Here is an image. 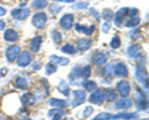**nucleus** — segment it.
<instances>
[{
    "label": "nucleus",
    "instance_id": "obj_43",
    "mask_svg": "<svg viewBox=\"0 0 149 120\" xmlns=\"http://www.w3.org/2000/svg\"><path fill=\"white\" fill-rule=\"evenodd\" d=\"M138 14H139V10L134 8V9H128L127 15H128L129 17H136V16H138Z\"/></svg>",
    "mask_w": 149,
    "mask_h": 120
},
{
    "label": "nucleus",
    "instance_id": "obj_24",
    "mask_svg": "<svg viewBox=\"0 0 149 120\" xmlns=\"http://www.w3.org/2000/svg\"><path fill=\"white\" fill-rule=\"evenodd\" d=\"M21 101H22V104H25V105H31L36 101V97L32 93H30V92H27L24 95H21Z\"/></svg>",
    "mask_w": 149,
    "mask_h": 120
},
{
    "label": "nucleus",
    "instance_id": "obj_16",
    "mask_svg": "<svg viewBox=\"0 0 149 120\" xmlns=\"http://www.w3.org/2000/svg\"><path fill=\"white\" fill-rule=\"evenodd\" d=\"M4 40L8 42H16L19 41V34L13 29H6L4 31Z\"/></svg>",
    "mask_w": 149,
    "mask_h": 120
},
{
    "label": "nucleus",
    "instance_id": "obj_48",
    "mask_svg": "<svg viewBox=\"0 0 149 120\" xmlns=\"http://www.w3.org/2000/svg\"><path fill=\"white\" fill-rule=\"evenodd\" d=\"M5 26H6L5 20H0V30L4 31V30H5Z\"/></svg>",
    "mask_w": 149,
    "mask_h": 120
},
{
    "label": "nucleus",
    "instance_id": "obj_35",
    "mask_svg": "<svg viewBox=\"0 0 149 120\" xmlns=\"http://www.w3.org/2000/svg\"><path fill=\"white\" fill-rule=\"evenodd\" d=\"M102 15H103V19L106 21H111L113 20V16H114V12L111 10V9H104L103 12H102Z\"/></svg>",
    "mask_w": 149,
    "mask_h": 120
},
{
    "label": "nucleus",
    "instance_id": "obj_44",
    "mask_svg": "<svg viewBox=\"0 0 149 120\" xmlns=\"http://www.w3.org/2000/svg\"><path fill=\"white\" fill-rule=\"evenodd\" d=\"M111 21H104L103 22V25H102V31L104 32V34H107V32H109L111 30Z\"/></svg>",
    "mask_w": 149,
    "mask_h": 120
},
{
    "label": "nucleus",
    "instance_id": "obj_9",
    "mask_svg": "<svg viewBox=\"0 0 149 120\" xmlns=\"http://www.w3.org/2000/svg\"><path fill=\"white\" fill-rule=\"evenodd\" d=\"M116 92L120 95V97H128L130 93V84L128 81H120L117 83L116 86Z\"/></svg>",
    "mask_w": 149,
    "mask_h": 120
},
{
    "label": "nucleus",
    "instance_id": "obj_31",
    "mask_svg": "<svg viewBox=\"0 0 149 120\" xmlns=\"http://www.w3.org/2000/svg\"><path fill=\"white\" fill-rule=\"evenodd\" d=\"M56 71H57V66H56L55 63H52L51 61L49 63H46V66H45V73L47 76L52 74V73H55Z\"/></svg>",
    "mask_w": 149,
    "mask_h": 120
},
{
    "label": "nucleus",
    "instance_id": "obj_47",
    "mask_svg": "<svg viewBox=\"0 0 149 120\" xmlns=\"http://www.w3.org/2000/svg\"><path fill=\"white\" fill-rule=\"evenodd\" d=\"M91 12H92V15H93V16H96V19H97V20L100 19V14H98V11H97L96 9H91Z\"/></svg>",
    "mask_w": 149,
    "mask_h": 120
},
{
    "label": "nucleus",
    "instance_id": "obj_19",
    "mask_svg": "<svg viewBox=\"0 0 149 120\" xmlns=\"http://www.w3.org/2000/svg\"><path fill=\"white\" fill-rule=\"evenodd\" d=\"M13 84L17 89H21V90L27 89V79L25 77H15L13 81Z\"/></svg>",
    "mask_w": 149,
    "mask_h": 120
},
{
    "label": "nucleus",
    "instance_id": "obj_28",
    "mask_svg": "<svg viewBox=\"0 0 149 120\" xmlns=\"http://www.w3.org/2000/svg\"><path fill=\"white\" fill-rule=\"evenodd\" d=\"M82 86H83V88H85L87 92H93V90L97 89V83L93 82V81H88V79L83 81Z\"/></svg>",
    "mask_w": 149,
    "mask_h": 120
},
{
    "label": "nucleus",
    "instance_id": "obj_27",
    "mask_svg": "<svg viewBox=\"0 0 149 120\" xmlns=\"http://www.w3.org/2000/svg\"><path fill=\"white\" fill-rule=\"evenodd\" d=\"M139 24H141V19H139V16H136V17H129V20L125 22L124 26L129 27V29H134V27H137Z\"/></svg>",
    "mask_w": 149,
    "mask_h": 120
},
{
    "label": "nucleus",
    "instance_id": "obj_2",
    "mask_svg": "<svg viewBox=\"0 0 149 120\" xmlns=\"http://www.w3.org/2000/svg\"><path fill=\"white\" fill-rule=\"evenodd\" d=\"M134 104L138 110L141 112H144V110H148V99H147V95H144V93L142 90H137L136 97H134Z\"/></svg>",
    "mask_w": 149,
    "mask_h": 120
},
{
    "label": "nucleus",
    "instance_id": "obj_11",
    "mask_svg": "<svg viewBox=\"0 0 149 120\" xmlns=\"http://www.w3.org/2000/svg\"><path fill=\"white\" fill-rule=\"evenodd\" d=\"M136 78H137L138 82H141L142 84L146 87V89L148 88V74H147L146 68L142 67V66H137V68H136Z\"/></svg>",
    "mask_w": 149,
    "mask_h": 120
},
{
    "label": "nucleus",
    "instance_id": "obj_45",
    "mask_svg": "<svg viewBox=\"0 0 149 120\" xmlns=\"http://www.w3.org/2000/svg\"><path fill=\"white\" fill-rule=\"evenodd\" d=\"M41 67H42V63H41L40 61H35L34 63H32V70L34 71H40Z\"/></svg>",
    "mask_w": 149,
    "mask_h": 120
},
{
    "label": "nucleus",
    "instance_id": "obj_20",
    "mask_svg": "<svg viewBox=\"0 0 149 120\" xmlns=\"http://www.w3.org/2000/svg\"><path fill=\"white\" fill-rule=\"evenodd\" d=\"M138 117L137 113H118V114H114L112 115V120H128V119H136Z\"/></svg>",
    "mask_w": 149,
    "mask_h": 120
},
{
    "label": "nucleus",
    "instance_id": "obj_15",
    "mask_svg": "<svg viewBox=\"0 0 149 120\" xmlns=\"http://www.w3.org/2000/svg\"><path fill=\"white\" fill-rule=\"evenodd\" d=\"M41 43H42V37L41 36H35V37H32L31 41L29 42V48L31 52H39L40 48H41Z\"/></svg>",
    "mask_w": 149,
    "mask_h": 120
},
{
    "label": "nucleus",
    "instance_id": "obj_26",
    "mask_svg": "<svg viewBox=\"0 0 149 120\" xmlns=\"http://www.w3.org/2000/svg\"><path fill=\"white\" fill-rule=\"evenodd\" d=\"M104 94H106V100H108V101H114L117 99V92H116L113 88L104 89Z\"/></svg>",
    "mask_w": 149,
    "mask_h": 120
},
{
    "label": "nucleus",
    "instance_id": "obj_8",
    "mask_svg": "<svg viewBox=\"0 0 149 120\" xmlns=\"http://www.w3.org/2000/svg\"><path fill=\"white\" fill-rule=\"evenodd\" d=\"M20 52H21L20 46L11 45V46H9V47L6 48V51H5V57H6V59L9 62H14L17 58V56H19V53Z\"/></svg>",
    "mask_w": 149,
    "mask_h": 120
},
{
    "label": "nucleus",
    "instance_id": "obj_40",
    "mask_svg": "<svg viewBox=\"0 0 149 120\" xmlns=\"http://www.w3.org/2000/svg\"><path fill=\"white\" fill-rule=\"evenodd\" d=\"M73 8L76 9V10H81V9H87L88 8V3H86V1H78V3H76L73 5Z\"/></svg>",
    "mask_w": 149,
    "mask_h": 120
},
{
    "label": "nucleus",
    "instance_id": "obj_4",
    "mask_svg": "<svg viewBox=\"0 0 149 120\" xmlns=\"http://www.w3.org/2000/svg\"><path fill=\"white\" fill-rule=\"evenodd\" d=\"M107 59H108V53L104 52V51H96L91 57L92 63L96 64V66H98V67L104 66L107 63Z\"/></svg>",
    "mask_w": 149,
    "mask_h": 120
},
{
    "label": "nucleus",
    "instance_id": "obj_41",
    "mask_svg": "<svg viewBox=\"0 0 149 120\" xmlns=\"http://www.w3.org/2000/svg\"><path fill=\"white\" fill-rule=\"evenodd\" d=\"M61 10H62L61 5H57V4H52V5H50V12L51 14H57Z\"/></svg>",
    "mask_w": 149,
    "mask_h": 120
},
{
    "label": "nucleus",
    "instance_id": "obj_54",
    "mask_svg": "<svg viewBox=\"0 0 149 120\" xmlns=\"http://www.w3.org/2000/svg\"><path fill=\"white\" fill-rule=\"evenodd\" d=\"M8 120H11V119H8Z\"/></svg>",
    "mask_w": 149,
    "mask_h": 120
},
{
    "label": "nucleus",
    "instance_id": "obj_21",
    "mask_svg": "<svg viewBox=\"0 0 149 120\" xmlns=\"http://www.w3.org/2000/svg\"><path fill=\"white\" fill-rule=\"evenodd\" d=\"M49 104L51 105L52 108L56 109H63L67 107V101L65 99H57V98H51L49 100Z\"/></svg>",
    "mask_w": 149,
    "mask_h": 120
},
{
    "label": "nucleus",
    "instance_id": "obj_6",
    "mask_svg": "<svg viewBox=\"0 0 149 120\" xmlns=\"http://www.w3.org/2000/svg\"><path fill=\"white\" fill-rule=\"evenodd\" d=\"M74 24V16L72 14H65V15L60 19V26L62 27L65 31H68L73 27Z\"/></svg>",
    "mask_w": 149,
    "mask_h": 120
},
{
    "label": "nucleus",
    "instance_id": "obj_22",
    "mask_svg": "<svg viewBox=\"0 0 149 120\" xmlns=\"http://www.w3.org/2000/svg\"><path fill=\"white\" fill-rule=\"evenodd\" d=\"M50 61L52 63H55L56 66H67V64L70 63L68 58H66V57H58V56H55V54L50 56Z\"/></svg>",
    "mask_w": 149,
    "mask_h": 120
},
{
    "label": "nucleus",
    "instance_id": "obj_5",
    "mask_svg": "<svg viewBox=\"0 0 149 120\" xmlns=\"http://www.w3.org/2000/svg\"><path fill=\"white\" fill-rule=\"evenodd\" d=\"M91 101L92 104H102L103 101L106 100V94H104V89H96L91 92V95H90V99H88Z\"/></svg>",
    "mask_w": 149,
    "mask_h": 120
},
{
    "label": "nucleus",
    "instance_id": "obj_38",
    "mask_svg": "<svg viewBox=\"0 0 149 120\" xmlns=\"http://www.w3.org/2000/svg\"><path fill=\"white\" fill-rule=\"evenodd\" d=\"M103 72H104V74H106V76H108V77H112V76H113V63L107 64V66L103 68Z\"/></svg>",
    "mask_w": 149,
    "mask_h": 120
},
{
    "label": "nucleus",
    "instance_id": "obj_17",
    "mask_svg": "<svg viewBox=\"0 0 149 120\" xmlns=\"http://www.w3.org/2000/svg\"><path fill=\"white\" fill-rule=\"evenodd\" d=\"M74 30H76L77 32H82V34L90 36V35H92L93 32H95L96 26H95V25L85 26V25H81V24H76V25H74Z\"/></svg>",
    "mask_w": 149,
    "mask_h": 120
},
{
    "label": "nucleus",
    "instance_id": "obj_3",
    "mask_svg": "<svg viewBox=\"0 0 149 120\" xmlns=\"http://www.w3.org/2000/svg\"><path fill=\"white\" fill-rule=\"evenodd\" d=\"M31 62H32V54L29 51H22V52L19 53V56L16 58L17 66L21 68H26L29 64H31Z\"/></svg>",
    "mask_w": 149,
    "mask_h": 120
},
{
    "label": "nucleus",
    "instance_id": "obj_34",
    "mask_svg": "<svg viewBox=\"0 0 149 120\" xmlns=\"http://www.w3.org/2000/svg\"><path fill=\"white\" fill-rule=\"evenodd\" d=\"M109 46H111V48H113V50H117L120 47V39H119V36H113L111 40V42H109Z\"/></svg>",
    "mask_w": 149,
    "mask_h": 120
},
{
    "label": "nucleus",
    "instance_id": "obj_36",
    "mask_svg": "<svg viewBox=\"0 0 149 120\" xmlns=\"http://www.w3.org/2000/svg\"><path fill=\"white\" fill-rule=\"evenodd\" d=\"M72 94H73V98L74 99H85L86 100V93H85V90L76 89V90L72 92Z\"/></svg>",
    "mask_w": 149,
    "mask_h": 120
},
{
    "label": "nucleus",
    "instance_id": "obj_51",
    "mask_svg": "<svg viewBox=\"0 0 149 120\" xmlns=\"http://www.w3.org/2000/svg\"><path fill=\"white\" fill-rule=\"evenodd\" d=\"M20 6H21V8H22V6H26V1H25V3H21Z\"/></svg>",
    "mask_w": 149,
    "mask_h": 120
},
{
    "label": "nucleus",
    "instance_id": "obj_30",
    "mask_svg": "<svg viewBox=\"0 0 149 120\" xmlns=\"http://www.w3.org/2000/svg\"><path fill=\"white\" fill-rule=\"evenodd\" d=\"M47 6V0H34L32 1V8L36 10H41Z\"/></svg>",
    "mask_w": 149,
    "mask_h": 120
},
{
    "label": "nucleus",
    "instance_id": "obj_7",
    "mask_svg": "<svg viewBox=\"0 0 149 120\" xmlns=\"http://www.w3.org/2000/svg\"><path fill=\"white\" fill-rule=\"evenodd\" d=\"M113 74L119 78H125L128 76V67L124 62H118L113 66Z\"/></svg>",
    "mask_w": 149,
    "mask_h": 120
},
{
    "label": "nucleus",
    "instance_id": "obj_53",
    "mask_svg": "<svg viewBox=\"0 0 149 120\" xmlns=\"http://www.w3.org/2000/svg\"><path fill=\"white\" fill-rule=\"evenodd\" d=\"M142 120H148V119H142Z\"/></svg>",
    "mask_w": 149,
    "mask_h": 120
},
{
    "label": "nucleus",
    "instance_id": "obj_37",
    "mask_svg": "<svg viewBox=\"0 0 149 120\" xmlns=\"http://www.w3.org/2000/svg\"><path fill=\"white\" fill-rule=\"evenodd\" d=\"M141 36H142V34H141V31H139L137 27H134V29L130 31V34H129V37L132 40H138V39H141Z\"/></svg>",
    "mask_w": 149,
    "mask_h": 120
},
{
    "label": "nucleus",
    "instance_id": "obj_50",
    "mask_svg": "<svg viewBox=\"0 0 149 120\" xmlns=\"http://www.w3.org/2000/svg\"><path fill=\"white\" fill-rule=\"evenodd\" d=\"M54 1H60V3H72L74 0H54Z\"/></svg>",
    "mask_w": 149,
    "mask_h": 120
},
{
    "label": "nucleus",
    "instance_id": "obj_25",
    "mask_svg": "<svg viewBox=\"0 0 149 120\" xmlns=\"http://www.w3.org/2000/svg\"><path fill=\"white\" fill-rule=\"evenodd\" d=\"M61 52L66 54H74L77 52V48L71 43H65L63 46H61Z\"/></svg>",
    "mask_w": 149,
    "mask_h": 120
},
{
    "label": "nucleus",
    "instance_id": "obj_42",
    "mask_svg": "<svg viewBox=\"0 0 149 120\" xmlns=\"http://www.w3.org/2000/svg\"><path fill=\"white\" fill-rule=\"evenodd\" d=\"M92 113H93V108L91 107V105H88V107H86L85 110L82 112V117L83 118H87V117H90Z\"/></svg>",
    "mask_w": 149,
    "mask_h": 120
},
{
    "label": "nucleus",
    "instance_id": "obj_23",
    "mask_svg": "<svg viewBox=\"0 0 149 120\" xmlns=\"http://www.w3.org/2000/svg\"><path fill=\"white\" fill-rule=\"evenodd\" d=\"M57 90L60 92V93H62L65 97H68L70 93H71V90H70V86L63 79L60 81V83L57 84Z\"/></svg>",
    "mask_w": 149,
    "mask_h": 120
},
{
    "label": "nucleus",
    "instance_id": "obj_32",
    "mask_svg": "<svg viewBox=\"0 0 149 120\" xmlns=\"http://www.w3.org/2000/svg\"><path fill=\"white\" fill-rule=\"evenodd\" d=\"M51 37H52V41L55 43H60L62 41V34L58 30H52V32H51Z\"/></svg>",
    "mask_w": 149,
    "mask_h": 120
},
{
    "label": "nucleus",
    "instance_id": "obj_52",
    "mask_svg": "<svg viewBox=\"0 0 149 120\" xmlns=\"http://www.w3.org/2000/svg\"><path fill=\"white\" fill-rule=\"evenodd\" d=\"M20 120H31L30 118H22V119H20Z\"/></svg>",
    "mask_w": 149,
    "mask_h": 120
},
{
    "label": "nucleus",
    "instance_id": "obj_12",
    "mask_svg": "<svg viewBox=\"0 0 149 120\" xmlns=\"http://www.w3.org/2000/svg\"><path fill=\"white\" fill-rule=\"evenodd\" d=\"M127 12H128V8H122L114 14V16H113L114 25L117 27H120L123 25V21H124V17L127 16Z\"/></svg>",
    "mask_w": 149,
    "mask_h": 120
},
{
    "label": "nucleus",
    "instance_id": "obj_33",
    "mask_svg": "<svg viewBox=\"0 0 149 120\" xmlns=\"http://www.w3.org/2000/svg\"><path fill=\"white\" fill-rule=\"evenodd\" d=\"M92 73V70H91V66L90 64H87L85 67H81V77L85 78V79H88Z\"/></svg>",
    "mask_w": 149,
    "mask_h": 120
},
{
    "label": "nucleus",
    "instance_id": "obj_1",
    "mask_svg": "<svg viewBox=\"0 0 149 120\" xmlns=\"http://www.w3.org/2000/svg\"><path fill=\"white\" fill-rule=\"evenodd\" d=\"M31 24L32 26H35L36 29H44V27L46 26V24H47V15H46L45 12L42 11H39L32 15V20H31Z\"/></svg>",
    "mask_w": 149,
    "mask_h": 120
},
{
    "label": "nucleus",
    "instance_id": "obj_55",
    "mask_svg": "<svg viewBox=\"0 0 149 120\" xmlns=\"http://www.w3.org/2000/svg\"><path fill=\"white\" fill-rule=\"evenodd\" d=\"M93 120H96V119H93Z\"/></svg>",
    "mask_w": 149,
    "mask_h": 120
},
{
    "label": "nucleus",
    "instance_id": "obj_46",
    "mask_svg": "<svg viewBox=\"0 0 149 120\" xmlns=\"http://www.w3.org/2000/svg\"><path fill=\"white\" fill-rule=\"evenodd\" d=\"M85 99H73L72 100V105L73 107H78V105H81V104H83L85 103Z\"/></svg>",
    "mask_w": 149,
    "mask_h": 120
},
{
    "label": "nucleus",
    "instance_id": "obj_49",
    "mask_svg": "<svg viewBox=\"0 0 149 120\" xmlns=\"http://www.w3.org/2000/svg\"><path fill=\"white\" fill-rule=\"evenodd\" d=\"M6 14V10H5V8H3V6H0V16H4Z\"/></svg>",
    "mask_w": 149,
    "mask_h": 120
},
{
    "label": "nucleus",
    "instance_id": "obj_39",
    "mask_svg": "<svg viewBox=\"0 0 149 120\" xmlns=\"http://www.w3.org/2000/svg\"><path fill=\"white\" fill-rule=\"evenodd\" d=\"M95 119L96 120H111L112 119V114H109V113H101V114L97 115Z\"/></svg>",
    "mask_w": 149,
    "mask_h": 120
},
{
    "label": "nucleus",
    "instance_id": "obj_13",
    "mask_svg": "<svg viewBox=\"0 0 149 120\" xmlns=\"http://www.w3.org/2000/svg\"><path fill=\"white\" fill-rule=\"evenodd\" d=\"M29 15H30L29 9H14V10H11V16L19 21H24Z\"/></svg>",
    "mask_w": 149,
    "mask_h": 120
},
{
    "label": "nucleus",
    "instance_id": "obj_14",
    "mask_svg": "<svg viewBox=\"0 0 149 120\" xmlns=\"http://www.w3.org/2000/svg\"><path fill=\"white\" fill-rule=\"evenodd\" d=\"M127 54H128V57L137 59L142 54V46L139 43H134L132 46H129L127 50Z\"/></svg>",
    "mask_w": 149,
    "mask_h": 120
},
{
    "label": "nucleus",
    "instance_id": "obj_18",
    "mask_svg": "<svg viewBox=\"0 0 149 120\" xmlns=\"http://www.w3.org/2000/svg\"><path fill=\"white\" fill-rule=\"evenodd\" d=\"M92 47V41L90 39H78L76 42V48L80 51H88Z\"/></svg>",
    "mask_w": 149,
    "mask_h": 120
},
{
    "label": "nucleus",
    "instance_id": "obj_10",
    "mask_svg": "<svg viewBox=\"0 0 149 120\" xmlns=\"http://www.w3.org/2000/svg\"><path fill=\"white\" fill-rule=\"evenodd\" d=\"M132 105H133V100L128 98V97H122L120 99H117L114 101V107L118 110H127L132 108Z\"/></svg>",
    "mask_w": 149,
    "mask_h": 120
},
{
    "label": "nucleus",
    "instance_id": "obj_29",
    "mask_svg": "<svg viewBox=\"0 0 149 120\" xmlns=\"http://www.w3.org/2000/svg\"><path fill=\"white\" fill-rule=\"evenodd\" d=\"M63 114H65L63 109H56V108L55 110H51L49 113V115H52V120H62Z\"/></svg>",
    "mask_w": 149,
    "mask_h": 120
}]
</instances>
